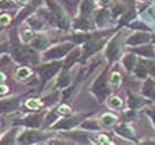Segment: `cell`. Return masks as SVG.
Returning <instances> with one entry per match:
<instances>
[{
	"label": "cell",
	"mask_w": 155,
	"mask_h": 145,
	"mask_svg": "<svg viewBox=\"0 0 155 145\" xmlns=\"http://www.w3.org/2000/svg\"><path fill=\"white\" fill-rule=\"evenodd\" d=\"M61 67V62H52V63H49L47 65H43L40 70H39V73H40V77H41V82L42 84H45L47 81L54 75L58 70Z\"/></svg>",
	"instance_id": "6da1fadb"
},
{
	"label": "cell",
	"mask_w": 155,
	"mask_h": 145,
	"mask_svg": "<svg viewBox=\"0 0 155 145\" xmlns=\"http://www.w3.org/2000/svg\"><path fill=\"white\" fill-rule=\"evenodd\" d=\"M92 91H93L97 97L100 101H102L104 97L109 94V87L107 85V80H105V77L104 75H101L99 77L95 83H94L93 87H92Z\"/></svg>",
	"instance_id": "7a4b0ae2"
},
{
	"label": "cell",
	"mask_w": 155,
	"mask_h": 145,
	"mask_svg": "<svg viewBox=\"0 0 155 145\" xmlns=\"http://www.w3.org/2000/svg\"><path fill=\"white\" fill-rule=\"evenodd\" d=\"M72 48V44H61L58 45V47H54L52 48L51 50H48V51L45 53V59H54V58H61L64 54H67L69 52V50Z\"/></svg>",
	"instance_id": "3957f363"
},
{
	"label": "cell",
	"mask_w": 155,
	"mask_h": 145,
	"mask_svg": "<svg viewBox=\"0 0 155 145\" xmlns=\"http://www.w3.org/2000/svg\"><path fill=\"white\" fill-rule=\"evenodd\" d=\"M102 43L103 42L101 41V40H90V41H87V43L85 44V53H84L83 58L89 57L92 53L97 52L102 47Z\"/></svg>",
	"instance_id": "277c9868"
},
{
	"label": "cell",
	"mask_w": 155,
	"mask_h": 145,
	"mask_svg": "<svg viewBox=\"0 0 155 145\" xmlns=\"http://www.w3.org/2000/svg\"><path fill=\"white\" fill-rule=\"evenodd\" d=\"M150 38H151V37H150L149 33L137 32L127 40V43H129V44H132V45H135V44H139V43H143V42L149 41Z\"/></svg>",
	"instance_id": "5b68a950"
},
{
	"label": "cell",
	"mask_w": 155,
	"mask_h": 145,
	"mask_svg": "<svg viewBox=\"0 0 155 145\" xmlns=\"http://www.w3.org/2000/svg\"><path fill=\"white\" fill-rule=\"evenodd\" d=\"M79 122V117H70V119L62 120L61 122H59L55 125V129H70L72 126H74Z\"/></svg>",
	"instance_id": "8992f818"
},
{
	"label": "cell",
	"mask_w": 155,
	"mask_h": 145,
	"mask_svg": "<svg viewBox=\"0 0 155 145\" xmlns=\"http://www.w3.org/2000/svg\"><path fill=\"white\" fill-rule=\"evenodd\" d=\"M38 140H40V135H39L37 132H33V131H30V132H27L25 133L23 135H21V137H20L19 142L23 143H32V142H36V141H38Z\"/></svg>",
	"instance_id": "52a82bcc"
},
{
	"label": "cell",
	"mask_w": 155,
	"mask_h": 145,
	"mask_svg": "<svg viewBox=\"0 0 155 145\" xmlns=\"http://www.w3.org/2000/svg\"><path fill=\"white\" fill-rule=\"evenodd\" d=\"M18 123L25 124V125L30 126V127H37L40 124V117H39V115H29L27 116L26 119H23L21 122Z\"/></svg>",
	"instance_id": "ba28073f"
},
{
	"label": "cell",
	"mask_w": 155,
	"mask_h": 145,
	"mask_svg": "<svg viewBox=\"0 0 155 145\" xmlns=\"http://www.w3.org/2000/svg\"><path fill=\"white\" fill-rule=\"evenodd\" d=\"M91 10H92V6L89 0H84L83 3H82V7H81V21H83L85 23V20L90 15Z\"/></svg>",
	"instance_id": "9c48e42d"
},
{
	"label": "cell",
	"mask_w": 155,
	"mask_h": 145,
	"mask_svg": "<svg viewBox=\"0 0 155 145\" xmlns=\"http://www.w3.org/2000/svg\"><path fill=\"white\" fill-rule=\"evenodd\" d=\"M18 107V99H11L8 101H2L1 102V111L2 112H9L12 111Z\"/></svg>",
	"instance_id": "30bf717a"
},
{
	"label": "cell",
	"mask_w": 155,
	"mask_h": 145,
	"mask_svg": "<svg viewBox=\"0 0 155 145\" xmlns=\"http://www.w3.org/2000/svg\"><path fill=\"white\" fill-rule=\"evenodd\" d=\"M119 54H120V49L117 43L116 42H111L110 47L107 48V57L110 58L111 61H113V60H116Z\"/></svg>",
	"instance_id": "8fae6325"
},
{
	"label": "cell",
	"mask_w": 155,
	"mask_h": 145,
	"mask_svg": "<svg viewBox=\"0 0 155 145\" xmlns=\"http://www.w3.org/2000/svg\"><path fill=\"white\" fill-rule=\"evenodd\" d=\"M143 94H145L146 97H155V83L152 80L146 81L143 87Z\"/></svg>",
	"instance_id": "7c38bea8"
},
{
	"label": "cell",
	"mask_w": 155,
	"mask_h": 145,
	"mask_svg": "<svg viewBox=\"0 0 155 145\" xmlns=\"http://www.w3.org/2000/svg\"><path fill=\"white\" fill-rule=\"evenodd\" d=\"M79 57H80V50H79V49H77V50H73V51L71 52V54L69 55V58L67 59V61H65L64 68L65 69L70 68V67H71V65L73 64L75 61H77Z\"/></svg>",
	"instance_id": "4fadbf2b"
},
{
	"label": "cell",
	"mask_w": 155,
	"mask_h": 145,
	"mask_svg": "<svg viewBox=\"0 0 155 145\" xmlns=\"http://www.w3.org/2000/svg\"><path fill=\"white\" fill-rule=\"evenodd\" d=\"M135 57L133 54H127L124 57V59H123V64H124V67L126 68V70H132L133 68H134V64H135Z\"/></svg>",
	"instance_id": "5bb4252c"
},
{
	"label": "cell",
	"mask_w": 155,
	"mask_h": 145,
	"mask_svg": "<svg viewBox=\"0 0 155 145\" xmlns=\"http://www.w3.org/2000/svg\"><path fill=\"white\" fill-rule=\"evenodd\" d=\"M136 75H139L140 77H146V74L149 73L147 71V67H146V61H140L137 68L135 69Z\"/></svg>",
	"instance_id": "9a60e30c"
},
{
	"label": "cell",
	"mask_w": 155,
	"mask_h": 145,
	"mask_svg": "<svg viewBox=\"0 0 155 145\" xmlns=\"http://www.w3.org/2000/svg\"><path fill=\"white\" fill-rule=\"evenodd\" d=\"M134 51H135L136 53H140V54H142V55H145V57H150V58H153V57H154L152 47H143V48L135 49Z\"/></svg>",
	"instance_id": "2e32d148"
},
{
	"label": "cell",
	"mask_w": 155,
	"mask_h": 145,
	"mask_svg": "<svg viewBox=\"0 0 155 145\" xmlns=\"http://www.w3.org/2000/svg\"><path fill=\"white\" fill-rule=\"evenodd\" d=\"M70 81H71V77H70V75H69L68 73H63L60 77V79H59L58 81V87H67V85H69V83H70Z\"/></svg>",
	"instance_id": "e0dca14e"
},
{
	"label": "cell",
	"mask_w": 155,
	"mask_h": 145,
	"mask_svg": "<svg viewBox=\"0 0 155 145\" xmlns=\"http://www.w3.org/2000/svg\"><path fill=\"white\" fill-rule=\"evenodd\" d=\"M119 134H121L122 136H125V137H130V139H133V134H132V131L131 129H129L127 126L125 125H122L120 126L119 129L116 130Z\"/></svg>",
	"instance_id": "ac0fdd59"
},
{
	"label": "cell",
	"mask_w": 155,
	"mask_h": 145,
	"mask_svg": "<svg viewBox=\"0 0 155 145\" xmlns=\"http://www.w3.org/2000/svg\"><path fill=\"white\" fill-rule=\"evenodd\" d=\"M48 44V42L45 41V39H37L36 41H33V47L37 49V50H42L45 49Z\"/></svg>",
	"instance_id": "d6986e66"
},
{
	"label": "cell",
	"mask_w": 155,
	"mask_h": 145,
	"mask_svg": "<svg viewBox=\"0 0 155 145\" xmlns=\"http://www.w3.org/2000/svg\"><path fill=\"white\" fill-rule=\"evenodd\" d=\"M107 11H100V12L97 15V18H95V20H97V23L99 25V26H102L104 23V21H105V18H107Z\"/></svg>",
	"instance_id": "ffe728a7"
},
{
	"label": "cell",
	"mask_w": 155,
	"mask_h": 145,
	"mask_svg": "<svg viewBox=\"0 0 155 145\" xmlns=\"http://www.w3.org/2000/svg\"><path fill=\"white\" fill-rule=\"evenodd\" d=\"M102 122H103L105 125L110 126L115 122V117H114L113 115H111V114H105V115L102 116Z\"/></svg>",
	"instance_id": "44dd1931"
},
{
	"label": "cell",
	"mask_w": 155,
	"mask_h": 145,
	"mask_svg": "<svg viewBox=\"0 0 155 145\" xmlns=\"http://www.w3.org/2000/svg\"><path fill=\"white\" fill-rule=\"evenodd\" d=\"M29 23H30V26L33 27L35 29H41L42 26H43V23H42L38 18H36V17L31 18V19L29 20Z\"/></svg>",
	"instance_id": "7402d4cb"
},
{
	"label": "cell",
	"mask_w": 155,
	"mask_h": 145,
	"mask_svg": "<svg viewBox=\"0 0 155 145\" xmlns=\"http://www.w3.org/2000/svg\"><path fill=\"white\" fill-rule=\"evenodd\" d=\"M17 75L20 79H25V77H28L30 75V70L28 68H20L18 71H17Z\"/></svg>",
	"instance_id": "603a6c76"
},
{
	"label": "cell",
	"mask_w": 155,
	"mask_h": 145,
	"mask_svg": "<svg viewBox=\"0 0 155 145\" xmlns=\"http://www.w3.org/2000/svg\"><path fill=\"white\" fill-rule=\"evenodd\" d=\"M82 126H83L84 129L87 130H99V125L94 121H87V122L83 123Z\"/></svg>",
	"instance_id": "cb8c5ba5"
},
{
	"label": "cell",
	"mask_w": 155,
	"mask_h": 145,
	"mask_svg": "<svg viewBox=\"0 0 155 145\" xmlns=\"http://www.w3.org/2000/svg\"><path fill=\"white\" fill-rule=\"evenodd\" d=\"M111 81H112V84L114 87H119L120 83H121V75L119 73H113L112 74V77H111Z\"/></svg>",
	"instance_id": "d4e9b609"
},
{
	"label": "cell",
	"mask_w": 155,
	"mask_h": 145,
	"mask_svg": "<svg viewBox=\"0 0 155 145\" xmlns=\"http://www.w3.org/2000/svg\"><path fill=\"white\" fill-rule=\"evenodd\" d=\"M146 67H147V71L150 74L155 75V62L154 61H146Z\"/></svg>",
	"instance_id": "484cf974"
},
{
	"label": "cell",
	"mask_w": 155,
	"mask_h": 145,
	"mask_svg": "<svg viewBox=\"0 0 155 145\" xmlns=\"http://www.w3.org/2000/svg\"><path fill=\"white\" fill-rule=\"evenodd\" d=\"M27 107H29V109H38L40 107V103L37 100H29L27 102Z\"/></svg>",
	"instance_id": "4316f807"
},
{
	"label": "cell",
	"mask_w": 155,
	"mask_h": 145,
	"mask_svg": "<svg viewBox=\"0 0 155 145\" xmlns=\"http://www.w3.org/2000/svg\"><path fill=\"white\" fill-rule=\"evenodd\" d=\"M61 1L64 3L65 6L70 7V8H75V6L79 2V0H61Z\"/></svg>",
	"instance_id": "83f0119b"
},
{
	"label": "cell",
	"mask_w": 155,
	"mask_h": 145,
	"mask_svg": "<svg viewBox=\"0 0 155 145\" xmlns=\"http://www.w3.org/2000/svg\"><path fill=\"white\" fill-rule=\"evenodd\" d=\"M33 36H35V33H33L32 31H25V32H23V40L26 42L31 41L33 39Z\"/></svg>",
	"instance_id": "f1b7e54d"
},
{
	"label": "cell",
	"mask_w": 155,
	"mask_h": 145,
	"mask_svg": "<svg viewBox=\"0 0 155 145\" xmlns=\"http://www.w3.org/2000/svg\"><path fill=\"white\" fill-rule=\"evenodd\" d=\"M111 104H112L113 107H120L121 105H122V101L120 100L119 97H114L113 99H111Z\"/></svg>",
	"instance_id": "f546056e"
},
{
	"label": "cell",
	"mask_w": 155,
	"mask_h": 145,
	"mask_svg": "<svg viewBox=\"0 0 155 145\" xmlns=\"http://www.w3.org/2000/svg\"><path fill=\"white\" fill-rule=\"evenodd\" d=\"M133 28H136V29H142V30H149V28L147 27H145L143 23L141 22H135L134 25H133Z\"/></svg>",
	"instance_id": "4dcf8cb0"
},
{
	"label": "cell",
	"mask_w": 155,
	"mask_h": 145,
	"mask_svg": "<svg viewBox=\"0 0 155 145\" xmlns=\"http://www.w3.org/2000/svg\"><path fill=\"white\" fill-rule=\"evenodd\" d=\"M139 103H140V101L139 100H136L135 97H130V105H131V107H137V105H139Z\"/></svg>",
	"instance_id": "1f68e13d"
},
{
	"label": "cell",
	"mask_w": 155,
	"mask_h": 145,
	"mask_svg": "<svg viewBox=\"0 0 155 145\" xmlns=\"http://www.w3.org/2000/svg\"><path fill=\"white\" fill-rule=\"evenodd\" d=\"M59 112L62 113V114H67V113L70 112V109L68 107H65V105H62L60 109H59Z\"/></svg>",
	"instance_id": "d6a6232c"
},
{
	"label": "cell",
	"mask_w": 155,
	"mask_h": 145,
	"mask_svg": "<svg viewBox=\"0 0 155 145\" xmlns=\"http://www.w3.org/2000/svg\"><path fill=\"white\" fill-rule=\"evenodd\" d=\"M55 99H57V93H54V94H52V97H51V95L50 97H45V102H48V103H51V102H53V101H55Z\"/></svg>",
	"instance_id": "836d02e7"
},
{
	"label": "cell",
	"mask_w": 155,
	"mask_h": 145,
	"mask_svg": "<svg viewBox=\"0 0 155 145\" xmlns=\"http://www.w3.org/2000/svg\"><path fill=\"white\" fill-rule=\"evenodd\" d=\"M111 2V0H99V3H100V6H107L109 3Z\"/></svg>",
	"instance_id": "e575fe53"
},
{
	"label": "cell",
	"mask_w": 155,
	"mask_h": 145,
	"mask_svg": "<svg viewBox=\"0 0 155 145\" xmlns=\"http://www.w3.org/2000/svg\"><path fill=\"white\" fill-rule=\"evenodd\" d=\"M6 22H9V18L6 17L5 15H2V16H1V23H2V25H6Z\"/></svg>",
	"instance_id": "d590c367"
},
{
	"label": "cell",
	"mask_w": 155,
	"mask_h": 145,
	"mask_svg": "<svg viewBox=\"0 0 155 145\" xmlns=\"http://www.w3.org/2000/svg\"><path fill=\"white\" fill-rule=\"evenodd\" d=\"M122 10H123L122 7H116L115 9H114V13H115V15H120V13L122 12Z\"/></svg>",
	"instance_id": "8d00e7d4"
},
{
	"label": "cell",
	"mask_w": 155,
	"mask_h": 145,
	"mask_svg": "<svg viewBox=\"0 0 155 145\" xmlns=\"http://www.w3.org/2000/svg\"><path fill=\"white\" fill-rule=\"evenodd\" d=\"M17 2L19 3V5H25L27 2V0H17Z\"/></svg>",
	"instance_id": "74e56055"
},
{
	"label": "cell",
	"mask_w": 155,
	"mask_h": 145,
	"mask_svg": "<svg viewBox=\"0 0 155 145\" xmlns=\"http://www.w3.org/2000/svg\"><path fill=\"white\" fill-rule=\"evenodd\" d=\"M151 115H152L153 121H154V123H155V112H154V113H151Z\"/></svg>",
	"instance_id": "f35d334b"
}]
</instances>
